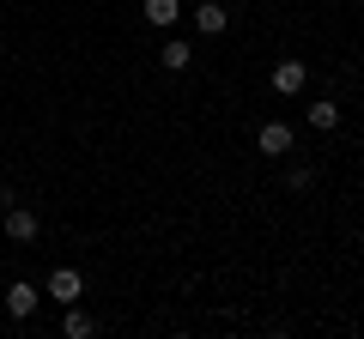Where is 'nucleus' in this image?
Wrapping results in <instances>:
<instances>
[{"instance_id":"20e7f679","label":"nucleus","mask_w":364,"mask_h":339,"mask_svg":"<svg viewBox=\"0 0 364 339\" xmlns=\"http://www.w3.org/2000/svg\"><path fill=\"white\" fill-rule=\"evenodd\" d=\"M304 79H310V73H304V61H279V67H273V91H279V97H298Z\"/></svg>"},{"instance_id":"f257e3e1","label":"nucleus","mask_w":364,"mask_h":339,"mask_svg":"<svg viewBox=\"0 0 364 339\" xmlns=\"http://www.w3.org/2000/svg\"><path fill=\"white\" fill-rule=\"evenodd\" d=\"M195 30L200 37H225V30H231V6H219V0L195 6Z\"/></svg>"},{"instance_id":"f03ea898","label":"nucleus","mask_w":364,"mask_h":339,"mask_svg":"<svg viewBox=\"0 0 364 339\" xmlns=\"http://www.w3.org/2000/svg\"><path fill=\"white\" fill-rule=\"evenodd\" d=\"M79 291H85V279H79L73 267H55V273H49V297L61 303V309H67V303H79Z\"/></svg>"},{"instance_id":"39448f33","label":"nucleus","mask_w":364,"mask_h":339,"mask_svg":"<svg viewBox=\"0 0 364 339\" xmlns=\"http://www.w3.org/2000/svg\"><path fill=\"white\" fill-rule=\"evenodd\" d=\"M6 236H13V243H31V236H37V212L6 200Z\"/></svg>"},{"instance_id":"7ed1b4c3","label":"nucleus","mask_w":364,"mask_h":339,"mask_svg":"<svg viewBox=\"0 0 364 339\" xmlns=\"http://www.w3.org/2000/svg\"><path fill=\"white\" fill-rule=\"evenodd\" d=\"M291 140H298V133H291L286 121H267V128L255 133V145H261L267 157H286V152H291Z\"/></svg>"},{"instance_id":"6e6552de","label":"nucleus","mask_w":364,"mask_h":339,"mask_svg":"<svg viewBox=\"0 0 364 339\" xmlns=\"http://www.w3.org/2000/svg\"><path fill=\"white\" fill-rule=\"evenodd\" d=\"M158 61H164L170 73H182V67H195V49H188V43H182V37H170L164 49H158Z\"/></svg>"},{"instance_id":"0eeeda50","label":"nucleus","mask_w":364,"mask_h":339,"mask_svg":"<svg viewBox=\"0 0 364 339\" xmlns=\"http://www.w3.org/2000/svg\"><path fill=\"white\" fill-rule=\"evenodd\" d=\"M140 13H146V25H158V30H170V25H176V13H182V0H146Z\"/></svg>"},{"instance_id":"9d476101","label":"nucleus","mask_w":364,"mask_h":339,"mask_svg":"<svg viewBox=\"0 0 364 339\" xmlns=\"http://www.w3.org/2000/svg\"><path fill=\"white\" fill-rule=\"evenodd\" d=\"M310 128L334 133V128H340V104H310Z\"/></svg>"},{"instance_id":"1a4fd4ad","label":"nucleus","mask_w":364,"mask_h":339,"mask_svg":"<svg viewBox=\"0 0 364 339\" xmlns=\"http://www.w3.org/2000/svg\"><path fill=\"white\" fill-rule=\"evenodd\" d=\"M61 333H67V339H91V315L67 303V315H61Z\"/></svg>"},{"instance_id":"423d86ee","label":"nucleus","mask_w":364,"mask_h":339,"mask_svg":"<svg viewBox=\"0 0 364 339\" xmlns=\"http://www.w3.org/2000/svg\"><path fill=\"white\" fill-rule=\"evenodd\" d=\"M37 303H43V291H37V285H25V279H13V291H6V309H13V321H25Z\"/></svg>"}]
</instances>
